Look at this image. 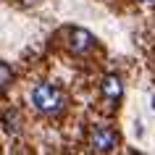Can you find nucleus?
I'll list each match as a JSON object with an SVG mask.
<instances>
[{
  "instance_id": "3",
  "label": "nucleus",
  "mask_w": 155,
  "mask_h": 155,
  "mask_svg": "<svg viewBox=\"0 0 155 155\" xmlns=\"http://www.w3.org/2000/svg\"><path fill=\"white\" fill-rule=\"evenodd\" d=\"M66 42H68V50H71L74 55H87L95 48V37L87 29H82V26H71L66 32Z\"/></svg>"
},
{
  "instance_id": "4",
  "label": "nucleus",
  "mask_w": 155,
  "mask_h": 155,
  "mask_svg": "<svg viewBox=\"0 0 155 155\" xmlns=\"http://www.w3.org/2000/svg\"><path fill=\"white\" fill-rule=\"evenodd\" d=\"M100 90H103V95H105L108 100H118L124 92V84H121V76L118 74H105L103 76V82H100Z\"/></svg>"
},
{
  "instance_id": "2",
  "label": "nucleus",
  "mask_w": 155,
  "mask_h": 155,
  "mask_svg": "<svg viewBox=\"0 0 155 155\" xmlns=\"http://www.w3.org/2000/svg\"><path fill=\"white\" fill-rule=\"evenodd\" d=\"M116 145H118V134H116L110 126L97 124V126L92 129V134H90V147H92V153H110Z\"/></svg>"
},
{
  "instance_id": "1",
  "label": "nucleus",
  "mask_w": 155,
  "mask_h": 155,
  "mask_svg": "<svg viewBox=\"0 0 155 155\" xmlns=\"http://www.w3.org/2000/svg\"><path fill=\"white\" fill-rule=\"evenodd\" d=\"M32 105L37 108L40 113L53 116V113H58V110L66 105V95H63V90H58L55 84L42 82V84H37L32 90Z\"/></svg>"
},
{
  "instance_id": "6",
  "label": "nucleus",
  "mask_w": 155,
  "mask_h": 155,
  "mask_svg": "<svg viewBox=\"0 0 155 155\" xmlns=\"http://www.w3.org/2000/svg\"><path fill=\"white\" fill-rule=\"evenodd\" d=\"M142 5H155V0H139Z\"/></svg>"
},
{
  "instance_id": "5",
  "label": "nucleus",
  "mask_w": 155,
  "mask_h": 155,
  "mask_svg": "<svg viewBox=\"0 0 155 155\" xmlns=\"http://www.w3.org/2000/svg\"><path fill=\"white\" fill-rule=\"evenodd\" d=\"M13 82V71H11L8 63H0V92H5Z\"/></svg>"
}]
</instances>
